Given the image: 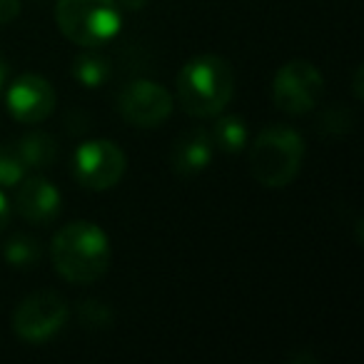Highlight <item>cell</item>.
Wrapping results in <instances>:
<instances>
[{"instance_id": "9a60e30c", "label": "cell", "mask_w": 364, "mask_h": 364, "mask_svg": "<svg viewBox=\"0 0 364 364\" xmlns=\"http://www.w3.org/2000/svg\"><path fill=\"white\" fill-rule=\"evenodd\" d=\"M41 245L36 237H28V235H16L6 242L3 247V257L8 259V264L16 269H33L41 262Z\"/></svg>"}, {"instance_id": "603a6c76", "label": "cell", "mask_w": 364, "mask_h": 364, "mask_svg": "<svg viewBox=\"0 0 364 364\" xmlns=\"http://www.w3.org/2000/svg\"><path fill=\"white\" fill-rule=\"evenodd\" d=\"M6 82H8V68H6V63L0 60V95L6 90Z\"/></svg>"}, {"instance_id": "277c9868", "label": "cell", "mask_w": 364, "mask_h": 364, "mask_svg": "<svg viewBox=\"0 0 364 364\" xmlns=\"http://www.w3.org/2000/svg\"><path fill=\"white\" fill-rule=\"evenodd\" d=\"M55 23L70 43L95 50L120 33L122 11L115 0H58Z\"/></svg>"}, {"instance_id": "7c38bea8", "label": "cell", "mask_w": 364, "mask_h": 364, "mask_svg": "<svg viewBox=\"0 0 364 364\" xmlns=\"http://www.w3.org/2000/svg\"><path fill=\"white\" fill-rule=\"evenodd\" d=\"M16 150L21 160L26 162L28 170H46L55 162L58 157V142L53 135L41 130L26 132L21 140L16 142Z\"/></svg>"}, {"instance_id": "52a82bcc", "label": "cell", "mask_w": 364, "mask_h": 364, "mask_svg": "<svg viewBox=\"0 0 364 364\" xmlns=\"http://www.w3.org/2000/svg\"><path fill=\"white\" fill-rule=\"evenodd\" d=\"M324 95V77L309 60H289L272 80V100L287 115L314 110Z\"/></svg>"}, {"instance_id": "6da1fadb", "label": "cell", "mask_w": 364, "mask_h": 364, "mask_svg": "<svg viewBox=\"0 0 364 364\" xmlns=\"http://www.w3.org/2000/svg\"><path fill=\"white\" fill-rule=\"evenodd\" d=\"M110 237L95 223H70L50 242L55 272L70 284H92L110 269Z\"/></svg>"}, {"instance_id": "9c48e42d", "label": "cell", "mask_w": 364, "mask_h": 364, "mask_svg": "<svg viewBox=\"0 0 364 364\" xmlns=\"http://www.w3.org/2000/svg\"><path fill=\"white\" fill-rule=\"evenodd\" d=\"M55 90L41 75H21L6 90V107L23 125H38L55 110Z\"/></svg>"}, {"instance_id": "3957f363", "label": "cell", "mask_w": 364, "mask_h": 364, "mask_svg": "<svg viewBox=\"0 0 364 364\" xmlns=\"http://www.w3.org/2000/svg\"><path fill=\"white\" fill-rule=\"evenodd\" d=\"M304 160V140L287 125H272L257 135L250 147V172L269 190L292 185Z\"/></svg>"}, {"instance_id": "44dd1931", "label": "cell", "mask_w": 364, "mask_h": 364, "mask_svg": "<svg viewBox=\"0 0 364 364\" xmlns=\"http://www.w3.org/2000/svg\"><path fill=\"white\" fill-rule=\"evenodd\" d=\"M117 6H120V11H140V8H145L147 0H115Z\"/></svg>"}, {"instance_id": "2e32d148", "label": "cell", "mask_w": 364, "mask_h": 364, "mask_svg": "<svg viewBox=\"0 0 364 364\" xmlns=\"http://www.w3.org/2000/svg\"><path fill=\"white\" fill-rule=\"evenodd\" d=\"M26 162L21 160L16 145H0V190L18 188L26 180Z\"/></svg>"}, {"instance_id": "7a4b0ae2", "label": "cell", "mask_w": 364, "mask_h": 364, "mask_svg": "<svg viewBox=\"0 0 364 364\" xmlns=\"http://www.w3.org/2000/svg\"><path fill=\"white\" fill-rule=\"evenodd\" d=\"M177 102L190 117H218L235 95V73L225 58L200 55L177 73Z\"/></svg>"}, {"instance_id": "4fadbf2b", "label": "cell", "mask_w": 364, "mask_h": 364, "mask_svg": "<svg viewBox=\"0 0 364 364\" xmlns=\"http://www.w3.org/2000/svg\"><path fill=\"white\" fill-rule=\"evenodd\" d=\"M210 137H213L215 147H220L223 152L232 155V152L245 150V145H247V137H250L247 122L237 115H223V112H220L213 130H210Z\"/></svg>"}, {"instance_id": "30bf717a", "label": "cell", "mask_w": 364, "mask_h": 364, "mask_svg": "<svg viewBox=\"0 0 364 364\" xmlns=\"http://www.w3.org/2000/svg\"><path fill=\"white\" fill-rule=\"evenodd\" d=\"M60 190L46 177H26L18 185L16 210L31 225H50L60 215Z\"/></svg>"}, {"instance_id": "d6986e66", "label": "cell", "mask_w": 364, "mask_h": 364, "mask_svg": "<svg viewBox=\"0 0 364 364\" xmlns=\"http://www.w3.org/2000/svg\"><path fill=\"white\" fill-rule=\"evenodd\" d=\"M21 13V0H0V26L16 21Z\"/></svg>"}, {"instance_id": "ffe728a7", "label": "cell", "mask_w": 364, "mask_h": 364, "mask_svg": "<svg viewBox=\"0 0 364 364\" xmlns=\"http://www.w3.org/2000/svg\"><path fill=\"white\" fill-rule=\"evenodd\" d=\"M8 220H11V203H8L6 193L0 190V230H6Z\"/></svg>"}, {"instance_id": "5b68a950", "label": "cell", "mask_w": 364, "mask_h": 364, "mask_svg": "<svg viewBox=\"0 0 364 364\" xmlns=\"http://www.w3.org/2000/svg\"><path fill=\"white\" fill-rule=\"evenodd\" d=\"M68 302L58 292L28 294L13 312V332L21 342L46 344L65 327Z\"/></svg>"}, {"instance_id": "ac0fdd59", "label": "cell", "mask_w": 364, "mask_h": 364, "mask_svg": "<svg viewBox=\"0 0 364 364\" xmlns=\"http://www.w3.org/2000/svg\"><path fill=\"white\" fill-rule=\"evenodd\" d=\"M319 125H322L324 132H332V135H342V132L352 130L354 125V117L349 110L344 107H329L322 117H319Z\"/></svg>"}, {"instance_id": "8992f818", "label": "cell", "mask_w": 364, "mask_h": 364, "mask_svg": "<svg viewBox=\"0 0 364 364\" xmlns=\"http://www.w3.org/2000/svg\"><path fill=\"white\" fill-rule=\"evenodd\" d=\"M127 157L112 140H87L73 155V175L85 190L105 193L122 180Z\"/></svg>"}, {"instance_id": "ba28073f", "label": "cell", "mask_w": 364, "mask_h": 364, "mask_svg": "<svg viewBox=\"0 0 364 364\" xmlns=\"http://www.w3.org/2000/svg\"><path fill=\"white\" fill-rule=\"evenodd\" d=\"M172 107H175V100H172L170 90L160 85L155 80H135L120 92L117 97V110L125 117L130 125L135 127H145V130H152V127L162 125L167 117L172 115Z\"/></svg>"}, {"instance_id": "8fae6325", "label": "cell", "mask_w": 364, "mask_h": 364, "mask_svg": "<svg viewBox=\"0 0 364 364\" xmlns=\"http://www.w3.org/2000/svg\"><path fill=\"white\" fill-rule=\"evenodd\" d=\"M215 155L213 137L203 127H195V130L182 132L175 140L170 152V167L175 175L180 177H193L200 175L203 170H208L210 162Z\"/></svg>"}, {"instance_id": "7402d4cb", "label": "cell", "mask_w": 364, "mask_h": 364, "mask_svg": "<svg viewBox=\"0 0 364 364\" xmlns=\"http://www.w3.org/2000/svg\"><path fill=\"white\" fill-rule=\"evenodd\" d=\"M362 68H357V70H354V95H357V100H362Z\"/></svg>"}, {"instance_id": "5bb4252c", "label": "cell", "mask_w": 364, "mask_h": 364, "mask_svg": "<svg viewBox=\"0 0 364 364\" xmlns=\"http://www.w3.org/2000/svg\"><path fill=\"white\" fill-rule=\"evenodd\" d=\"M73 77L80 82L82 87H100L102 82L110 77V60L97 53H82L80 58H75L73 63Z\"/></svg>"}, {"instance_id": "e0dca14e", "label": "cell", "mask_w": 364, "mask_h": 364, "mask_svg": "<svg viewBox=\"0 0 364 364\" xmlns=\"http://www.w3.org/2000/svg\"><path fill=\"white\" fill-rule=\"evenodd\" d=\"M77 317H80V324L87 329H107L112 324V309L107 307L105 302H97V299H87V302H80L77 307Z\"/></svg>"}]
</instances>
